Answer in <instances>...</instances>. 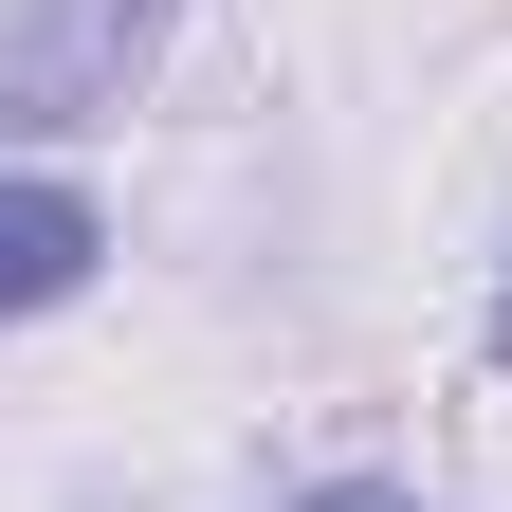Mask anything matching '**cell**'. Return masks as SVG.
<instances>
[{
	"label": "cell",
	"instance_id": "7a4b0ae2",
	"mask_svg": "<svg viewBox=\"0 0 512 512\" xmlns=\"http://www.w3.org/2000/svg\"><path fill=\"white\" fill-rule=\"evenodd\" d=\"M92 256H110L92 183H55V165H0V330H19V311H74V293H92Z\"/></svg>",
	"mask_w": 512,
	"mask_h": 512
},
{
	"label": "cell",
	"instance_id": "3957f363",
	"mask_svg": "<svg viewBox=\"0 0 512 512\" xmlns=\"http://www.w3.org/2000/svg\"><path fill=\"white\" fill-rule=\"evenodd\" d=\"M293 512H421V494H384V476H330V494H293Z\"/></svg>",
	"mask_w": 512,
	"mask_h": 512
},
{
	"label": "cell",
	"instance_id": "277c9868",
	"mask_svg": "<svg viewBox=\"0 0 512 512\" xmlns=\"http://www.w3.org/2000/svg\"><path fill=\"white\" fill-rule=\"evenodd\" d=\"M494 366H512V275H494Z\"/></svg>",
	"mask_w": 512,
	"mask_h": 512
},
{
	"label": "cell",
	"instance_id": "6da1fadb",
	"mask_svg": "<svg viewBox=\"0 0 512 512\" xmlns=\"http://www.w3.org/2000/svg\"><path fill=\"white\" fill-rule=\"evenodd\" d=\"M165 0H0V110L19 128H92L128 74H147Z\"/></svg>",
	"mask_w": 512,
	"mask_h": 512
}]
</instances>
